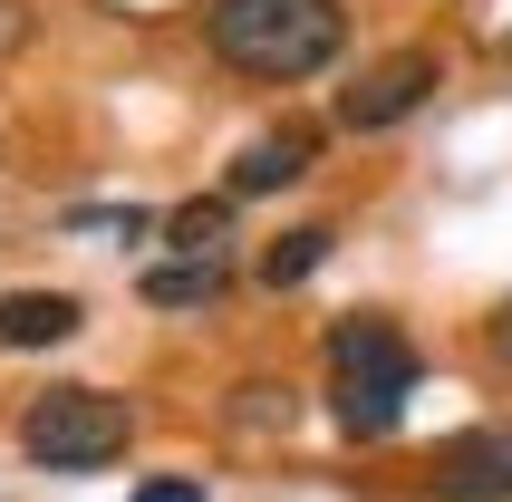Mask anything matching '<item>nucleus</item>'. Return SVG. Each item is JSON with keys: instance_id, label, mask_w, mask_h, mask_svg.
<instances>
[{"instance_id": "15", "label": "nucleus", "mask_w": 512, "mask_h": 502, "mask_svg": "<svg viewBox=\"0 0 512 502\" xmlns=\"http://www.w3.org/2000/svg\"><path fill=\"white\" fill-rule=\"evenodd\" d=\"M503 68H512V39H503Z\"/></svg>"}, {"instance_id": "7", "label": "nucleus", "mask_w": 512, "mask_h": 502, "mask_svg": "<svg viewBox=\"0 0 512 502\" xmlns=\"http://www.w3.org/2000/svg\"><path fill=\"white\" fill-rule=\"evenodd\" d=\"M87 309L68 290H10L0 300V348H58V338H78Z\"/></svg>"}, {"instance_id": "11", "label": "nucleus", "mask_w": 512, "mask_h": 502, "mask_svg": "<svg viewBox=\"0 0 512 502\" xmlns=\"http://www.w3.org/2000/svg\"><path fill=\"white\" fill-rule=\"evenodd\" d=\"M68 232H126V242H136V232H155V213H145V203H78Z\"/></svg>"}, {"instance_id": "13", "label": "nucleus", "mask_w": 512, "mask_h": 502, "mask_svg": "<svg viewBox=\"0 0 512 502\" xmlns=\"http://www.w3.org/2000/svg\"><path fill=\"white\" fill-rule=\"evenodd\" d=\"M493 348H503V358H512V300L493 309Z\"/></svg>"}, {"instance_id": "10", "label": "nucleus", "mask_w": 512, "mask_h": 502, "mask_svg": "<svg viewBox=\"0 0 512 502\" xmlns=\"http://www.w3.org/2000/svg\"><path fill=\"white\" fill-rule=\"evenodd\" d=\"M174 251L184 261H223V232H232V203H184V213H165Z\"/></svg>"}, {"instance_id": "14", "label": "nucleus", "mask_w": 512, "mask_h": 502, "mask_svg": "<svg viewBox=\"0 0 512 502\" xmlns=\"http://www.w3.org/2000/svg\"><path fill=\"white\" fill-rule=\"evenodd\" d=\"M10 39H20V10H10V0H0V49H10Z\"/></svg>"}, {"instance_id": "2", "label": "nucleus", "mask_w": 512, "mask_h": 502, "mask_svg": "<svg viewBox=\"0 0 512 502\" xmlns=\"http://www.w3.org/2000/svg\"><path fill=\"white\" fill-rule=\"evenodd\" d=\"M416 377H426V367H416V348H406L397 319L358 309V319H339V329H329V416H339V435H358V445L397 435Z\"/></svg>"}, {"instance_id": "3", "label": "nucleus", "mask_w": 512, "mask_h": 502, "mask_svg": "<svg viewBox=\"0 0 512 502\" xmlns=\"http://www.w3.org/2000/svg\"><path fill=\"white\" fill-rule=\"evenodd\" d=\"M126 435H136V406L107 387H49L20 416V454L49 464V474H97V464L126 454Z\"/></svg>"}, {"instance_id": "1", "label": "nucleus", "mask_w": 512, "mask_h": 502, "mask_svg": "<svg viewBox=\"0 0 512 502\" xmlns=\"http://www.w3.org/2000/svg\"><path fill=\"white\" fill-rule=\"evenodd\" d=\"M203 29H213V58H223V68L271 78V87L319 78V68L348 49V10L339 0H213Z\"/></svg>"}, {"instance_id": "6", "label": "nucleus", "mask_w": 512, "mask_h": 502, "mask_svg": "<svg viewBox=\"0 0 512 502\" xmlns=\"http://www.w3.org/2000/svg\"><path fill=\"white\" fill-rule=\"evenodd\" d=\"M310 155H319V126H271V136H252L242 155H232V174H223V203H252V194H281V184H300L310 174Z\"/></svg>"}, {"instance_id": "12", "label": "nucleus", "mask_w": 512, "mask_h": 502, "mask_svg": "<svg viewBox=\"0 0 512 502\" xmlns=\"http://www.w3.org/2000/svg\"><path fill=\"white\" fill-rule=\"evenodd\" d=\"M136 502H203L194 474H165V483H136Z\"/></svg>"}, {"instance_id": "9", "label": "nucleus", "mask_w": 512, "mask_h": 502, "mask_svg": "<svg viewBox=\"0 0 512 502\" xmlns=\"http://www.w3.org/2000/svg\"><path fill=\"white\" fill-rule=\"evenodd\" d=\"M329 242H339L329 223H300V232H281V242L261 251V280H271V290H300V280H310L319 261H329Z\"/></svg>"}, {"instance_id": "4", "label": "nucleus", "mask_w": 512, "mask_h": 502, "mask_svg": "<svg viewBox=\"0 0 512 502\" xmlns=\"http://www.w3.org/2000/svg\"><path fill=\"white\" fill-rule=\"evenodd\" d=\"M435 87H445V58L397 49V58H377V68H358V87H339V126L348 136H387V126H406V116L426 107Z\"/></svg>"}, {"instance_id": "8", "label": "nucleus", "mask_w": 512, "mask_h": 502, "mask_svg": "<svg viewBox=\"0 0 512 502\" xmlns=\"http://www.w3.org/2000/svg\"><path fill=\"white\" fill-rule=\"evenodd\" d=\"M223 261H165V271H145V300L155 309H203V300H223Z\"/></svg>"}, {"instance_id": "5", "label": "nucleus", "mask_w": 512, "mask_h": 502, "mask_svg": "<svg viewBox=\"0 0 512 502\" xmlns=\"http://www.w3.org/2000/svg\"><path fill=\"white\" fill-rule=\"evenodd\" d=\"M426 483H435V502H512V416L445 435L435 464H426Z\"/></svg>"}]
</instances>
